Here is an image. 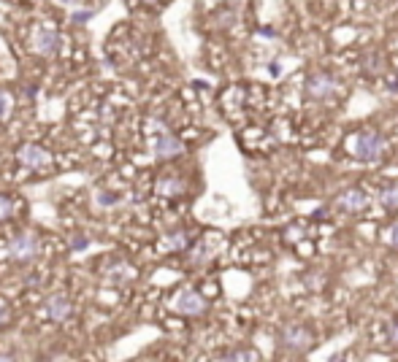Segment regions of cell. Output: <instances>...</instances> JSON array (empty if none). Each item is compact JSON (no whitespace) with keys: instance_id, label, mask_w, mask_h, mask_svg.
Segmentation results:
<instances>
[{"instance_id":"1","label":"cell","mask_w":398,"mask_h":362,"mask_svg":"<svg viewBox=\"0 0 398 362\" xmlns=\"http://www.w3.org/2000/svg\"><path fill=\"white\" fill-rule=\"evenodd\" d=\"M353 149L358 160H363V163H377V160H382L387 144H385V138L380 136L377 130H363V133L355 136Z\"/></svg>"},{"instance_id":"2","label":"cell","mask_w":398,"mask_h":362,"mask_svg":"<svg viewBox=\"0 0 398 362\" xmlns=\"http://www.w3.org/2000/svg\"><path fill=\"white\" fill-rule=\"evenodd\" d=\"M279 341L292 354H307L309 349L314 346V335L304 325H285L282 332H279Z\"/></svg>"},{"instance_id":"3","label":"cell","mask_w":398,"mask_h":362,"mask_svg":"<svg viewBox=\"0 0 398 362\" xmlns=\"http://www.w3.org/2000/svg\"><path fill=\"white\" fill-rule=\"evenodd\" d=\"M304 90H307V98H312V100H328V98H334L341 90V81L334 74L317 71V74H312L307 78Z\"/></svg>"},{"instance_id":"4","label":"cell","mask_w":398,"mask_h":362,"mask_svg":"<svg viewBox=\"0 0 398 362\" xmlns=\"http://www.w3.org/2000/svg\"><path fill=\"white\" fill-rule=\"evenodd\" d=\"M6 255L11 257L14 262H30L38 257V241L33 233H16L14 238L6 246Z\"/></svg>"},{"instance_id":"5","label":"cell","mask_w":398,"mask_h":362,"mask_svg":"<svg viewBox=\"0 0 398 362\" xmlns=\"http://www.w3.org/2000/svg\"><path fill=\"white\" fill-rule=\"evenodd\" d=\"M171 308L176 314H182V317H200V314H206V300H203V295H198L195 289H182L171 300Z\"/></svg>"},{"instance_id":"6","label":"cell","mask_w":398,"mask_h":362,"mask_svg":"<svg viewBox=\"0 0 398 362\" xmlns=\"http://www.w3.org/2000/svg\"><path fill=\"white\" fill-rule=\"evenodd\" d=\"M57 44H60V38H57V33L55 28H49V25H35L30 33V49L35 54H41V57H52L55 52H57Z\"/></svg>"},{"instance_id":"7","label":"cell","mask_w":398,"mask_h":362,"mask_svg":"<svg viewBox=\"0 0 398 362\" xmlns=\"http://www.w3.org/2000/svg\"><path fill=\"white\" fill-rule=\"evenodd\" d=\"M16 163L30 168V170H41V168L49 165V151L38 144H25V146L16 149Z\"/></svg>"},{"instance_id":"8","label":"cell","mask_w":398,"mask_h":362,"mask_svg":"<svg viewBox=\"0 0 398 362\" xmlns=\"http://www.w3.org/2000/svg\"><path fill=\"white\" fill-rule=\"evenodd\" d=\"M184 151V144L179 138H174L169 130H160L157 138H154L152 144V154L157 160H174V157H179Z\"/></svg>"},{"instance_id":"9","label":"cell","mask_w":398,"mask_h":362,"mask_svg":"<svg viewBox=\"0 0 398 362\" xmlns=\"http://www.w3.org/2000/svg\"><path fill=\"white\" fill-rule=\"evenodd\" d=\"M44 314H46V319H52V322H65V319L74 314V303H71L68 295H62V292L49 295L44 300Z\"/></svg>"},{"instance_id":"10","label":"cell","mask_w":398,"mask_h":362,"mask_svg":"<svg viewBox=\"0 0 398 362\" xmlns=\"http://www.w3.org/2000/svg\"><path fill=\"white\" fill-rule=\"evenodd\" d=\"M366 206H368V195H366V189H360V187H350V189H344V192L336 197V209H341V211H347V214L363 211Z\"/></svg>"},{"instance_id":"11","label":"cell","mask_w":398,"mask_h":362,"mask_svg":"<svg viewBox=\"0 0 398 362\" xmlns=\"http://www.w3.org/2000/svg\"><path fill=\"white\" fill-rule=\"evenodd\" d=\"M157 192L163 197H176L184 192V181L179 176H166V179L157 184Z\"/></svg>"},{"instance_id":"12","label":"cell","mask_w":398,"mask_h":362,"mask_svg":"<svg viewBox=\"0 0 398 362\" xmlns=\"http://www.w3.org/2000/svg\"><path fill=\"white\" fill-rule=\"evenodd\" d=\"M187 246H190V238H187V233H184V230L169 233V235L163 238V249H166V252H184Z\"/></svg>"},{"instance_id":"13","label":"cell","mask_w":398,"mask_h":362,"mask_svg":"<svg viewBox=\"0 0 398 362\" xmlns=\"http://www.w3.org/2000/svg\"><path fill=\"white\" fill-rule=\"evenodd\" d=\"M380 203L387 211H398V184H390L380 192Z\"/></svg>"},{"instance_id":"14","label":"cell","mask_w":398,"mask_h":362,"mask_svg":"<svg viewBox=\"0 0 398 362\" xmlns=\"http://www.w3.org/2000/svg\"><path fill=\"white\" fill-rule=\"evenodd\" d=\"M11 214H14V200L8 195H0V222L11 219Z\"/></svg>"},{"instance_id":"15","label":"cell","mask_w":398,"mask_h":362,"mask_svg":"<svg viewBox=\"0 0 398 362\" xmlns=\"http://www.w3.org/2000/svg\"><path fill=\"white\" fill-rule=\"evenodd\" d=\"M225 360H258V351H252V349L230 351V354H225Z\"/></svg>"},{"instance_id":"16","label":"cell","mask_w":398,"mask_h":362,"mask_svg":"<svg viewBox=\"0 0 398 362\" xmlns=\"http://www.w3.org/2000/svg\"><path fill=\"white\" fill-rule=\"evenodd\" d=\"M8 108H11V98L6 92H0V119L8 114Z\"/></svg>"},{"instance_id":"17","label":"cell","mask_w":398,"mask_h":362,"mask_svg":"<svg viewBox=\"0 0 398 362\" xmlns=\"http://www.w3.org/2000/svg\"><path fill=\"white\" fill-rule=\"evenodd\" d=\"M387 241H390V246H393V249H398V222L390 227V233H387Z\"/></svg>"},{"instance_id":"18","label":"cell","mask_w":398,"mask_h":362,"mask_svg":"<svg viewBox=\"0 0 398 362\" xmlns=\"http://www.w3.org/2000/svg\"><path fill=\"white\" fill-rule=\"evenodd\" d=\"M387 335H390V344H393V346H398V319L393 322V325H390Z\"/></svg>"},{"instance_id":"19","label":"cell","mask_w":398,"mask_h":362,"mask_svg":"<svg viewBox=\"0 0 398 362\" xmlns=\"http://www.w3.org/2000/svg\"><path fill=\"white\" fill-rule=\"evenodd\" d=\"M90 16H92V11H79V14H74L71 19H74V22H87Z\"/></svg>"},{"instance_id":"20","label":"cell","mask_w":398,"mask_h":362,"mask_svg":"<svg viewBox=\"0 0 398 362\" xmlns=\"http://www.w3.org/2000/svg\"><path fill=\"white\" fill-rule=\"evenodd\" d=\"M84 246H87V238H76V241H74V249H76V252H81Z\"/></svg>"},{"instance_id":"21","label":"cell","mask_w":398,"mask_h":362,"mask_svg":"<svg viewBox=\"0 0 398 362\" xmlns=\"http://www.w3.org/2000/svg\"><path fill=\"white\" fill-rule=\"evenodd\" d=\"M62 3H71V0H62Z\"/></svg>"}]
</instances>
